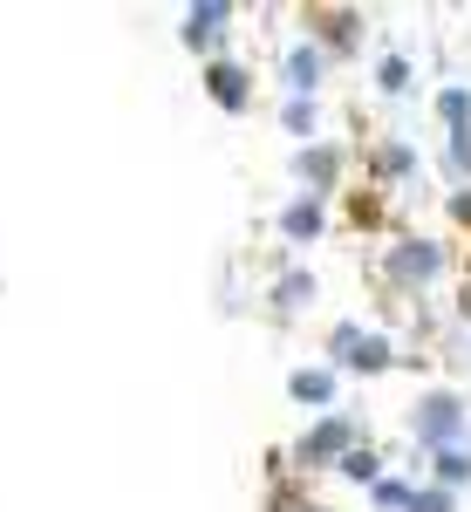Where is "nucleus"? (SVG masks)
<instances>
[{
    "mask_svg": "<svg viewBox=\"0 0 471 512\" xmlns=\"http://www.w3.org/2000/svg\"><path fill=\"white\" fill-rule=\"evenodd\" d=\"M458 424H465L458 396H431V403H424V417H417V437H424V444H451Z\"/></svg>",
    "mask_w": 471,
    "mask_h": 512,
    "instance_id": "f257e3e1",
    "label": "nucleus"
},
{
    "mask_svg": "<svg viewBox=\"0 0 471 512\" xmlns=\"http://www.w3.org/2000/svg\"><path fill=\"white\" fill-rule=\"evenodd\" d=\"M205 89H212L219 110H246V76H239L233 62H212V69H205Z\"/></svg>",
    "mask_w": 471,
    "mask_h": 512,
    "instance_id": "f03ea898",
    "label": "nucleus"
},
{
    "mask_svg": "<svg viewBox=\"0 0 471 512\" xmlns=\"http://www.w3.org/2000/svg\"><path fill=\"white\" fill-rule=\"evenodd\" d=\"M342 362H349V369H383V362H390V342H376V335L355 342V335H342Z\"/></svg>",
    "mask_w": 471,
    "mask_h": 512,
    "instance_id": "7ed1b4c3",
    "label": "nucleus"
},
{
    "mask_svg": "<svg viewBox=\"0 0 471 512\" xmlns=\"http://www.w3.org/2000/svg\"><path fill=\"white\" fill-rule=\"evenodd\" d=\"M219 21H226V7H219V0H205V7H192V21H185V41H212L219 35Z\"/></svg>",
    "mask_w": 471,
    "mask_h": 512,
    "instance_id": "20e7f679",
    "label": "nucleus"
},
{
    "mask_svg": "<svg viewBox=\"0 0 471 512\" xmlns=\"http://www.w3.org/2000/svg\"><path fill=\"white\" fill-rule=\"evenodd\" d=\"M287 390L301 396V403H328V396H335V376H328V369H301Z\"/></svg>",
    "mask_w": 471,
    "mask_h": 512,
    "instance_id": "39448f33",
    "label": "nucleus"
},
{
    "mask_svg": "<svg viewBox=\"0 0 471 512\" xmlns=\"http://www.w3.org/2000/svg\"><path fill=\"white\" fill-rule=\"evenodd\" d=\"M342 444H349V424H342V417H328V424L308 437V458H328V451H342Z\"/></svg>",
    "mask_w": 471,
    "mask_h": 512,
    "instance_id": "423d86ee",
    "label": "nucleus"
},
{
    "mask_svg": "<svg viewBox=\"0 0 471 512\" xmlns=\"http://www.w3.org/2000/svg\"><path fill=\"white\" fill-rule=\"evenodd\" d=\"M437 478H444V485H465L471 458H465V451H437Z\"/></svg>",
    "mask_w": 471,
    "mask_h": 512,
    "instance_id": "0eeeda50",
    "label": "nucleus"
},
{
    "mask_svg": "<svg viewBox=\"0 0 471 512\" xmlns=\"http://www.w3.org/2000/svg\"><path fill=\"white\" fill-rule=\"evenodd\" d=\"M287 233H294V239H314V233H321V212H314V205H294V212H287Z\"/></svg>",
    "mask_w": 471,
    "mask_h": 512,
    "instance_id": "6e6552de",
    "label": "nucleus"
},
{
    "mask_svg": "<svg viewBox=\"0 0 471 512\" xmlns=\"http://www.w3.org/2000/svg\"><path fill=\"white\" fill-rule=\"evenodd\" d=\"M287 76H294V82H314V76H321V55H314V48H294V62H287Z\"/></svg>",
    "mask_w": 471,
    "mask_h": 512,
    "instance_id": "1a4fd4ad",
    "label": "nucleus"
},
{
    "mask_svg": "<svg viewBox=\"0 0 471 512\" xmlns=\"http://www.w3.org/2000/svg\"><path fill=\"white\" fill-rule=\"evenodd\" d=\"M431 267H437L431 246H417V253H396V274H431Z\"/></svg>",
    "mask_w": 471,
    "mask_h": 512,
    "instance_id": "9d476101",
    "label": "nucleus"
},
{
    "mask_svg": "<svg viewBox=\"0 0 471 512\" xmlns=\"http://www.w3.org/2000/svg\"><path fill=\"white\" fill-rule=\"evenodd\" d=\"M376 506L403 512V506H410V485H396V478H383V485H376Z\"/></svg>",
    "mask_w": 471,
    "mask_h": 512,
    "instance_id": "9b49d317",
    "label": "nucleus"
},
{
    "mask_svg": "<svg viewBox=\"0 0 471 512\" xmlns=\"http://www.w3.org/2000/svg\"><path fill=\"white\" fill-rule=\"evenodd\" d=\"M410 512H451V492H410Z\"/></svg>",
    "mask_w": 471,
    "mask_h": 512,
    "instance_id": "f8f14e48",
    "label": "nucleus"
},
{
    "mask_svg": "<svg viewBox=\"0 0 471 512\" xmlns=\"http://www.w3.org/2000/svg\"><path fill=\"white\" fill-rule=\"evenodd\" d=\"M437 110H444V117H451V123H465L471 96H465V89H444V103H437Z\"/></svg>",
    "mask_w": 471,
    "mask_h": 512,
    "instance_id": "ddd939ff",
    "label": "nucleus"
},
{
    "mask_svg": "<svg viewBox=\"0 0 471 512\" xmlns=\"http://www.w3.org/2000/svg\"><path fill=\"white\" fill-rule=\"evenodd\" d=\"M342 472H349V478H376V458H369V451H349Z\"/></svg>",
    "mask_w": 471,
    "mask_h": 512,
    "instance_id": "4468645a",
    "label": "nucleus"
},
{
    "mask_svg": "<svg viewBox=\"0 0 471 512\" xmlns=\"http://www.w3.org/2000/svg\"><path fill=\"white\" fill-rule=\"evenodd\" d=\"M451 151H458V164L471 171V130H458V144H451Z\"/></svg>",
    "mask_w": 471,
    "mask_h": 512,
    "instance_id": "2eb2a0df",
    "label": "nucleus"
}]
</instances>
